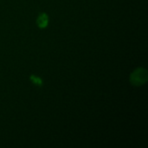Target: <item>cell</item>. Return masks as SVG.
<instances>
[{
    "label": "cell",
    "mask_w": 148,
    "mask_h": 148,
    "mask_svg": "<svg viewBox=\"0 0 148 148\" xmlns=\"http://www.w3.org/2000/svg\"><path fill=\"white\" fill-rule=\"evenodd\" d=\"M148 75L147 69L144 68H138L130 75V82L134 86H141L147 82Z\"/></svg>",
    "instance_id": "cell-1"
},
{
    "label": "cell",
    "mask_w": 148,
    "mask_h": 148,
    "mask_svg": "<svg viewBox=\"0 0 148 148\" xmlns=\"http://www.w3.org/2000/svg\"><path fill=\"white\" fill-rule=\"evenodd\" d=\"M30 81H31L33 83L36 84V85H42V79L39 78V77H36V76H35V75H31V76H30Z\"/></svg>",
    "instance_id": "cell-3"
},
{
    "label": "cell",
    "mask_w": 148,
    "mask_h": 148,
    "mask_svg": "<svg viewBox=\"0 0 148 148\" xmlns=\"http://www.w3.org/2000/svg\"><path fill=\"white\" fill-rule=\"evenodd\" d=\"M36 23H37V25L39 28L41 29H43V28H46L48 26V23H49V17H48V15L46 13H42L37 20H36Z\"/></svg>",
    "instance_id": "cell-2"
}]
</instances>
